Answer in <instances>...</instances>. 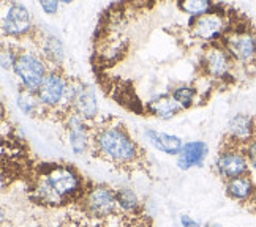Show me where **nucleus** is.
I'll list each match as a JSON object with an SVG mask.
<instances>
[{"instance_id": "nucleus-1", "label": "nucleus", "mask_w": 256, "mask_h": 227, "mask_svg": "<svg viewBox=\"0 0 256 227\" xmlns=\"http://www.w3.org/2000/svg\"><path fill=\"white\" fill-rule=\"evenodd\" d=\"M87 190L86 182L73 166L43 163L34 167L30 179L32 201L46 207L80 204Z\"/></svg>"}, {"instance_id": "nucleus-2", "label": "nucleus", "mask_w": 256, "mask_h": 227, "mask_svg": "<svg viewBox=\"0 0 256 227\" xmlns=\"http://www.w3.org/2000/svg\"><path fill=\"white\" fill-rule=\"evenodd\" d=\"M90 152L102 161L120 169H134L136 166H142V149L117 118H104L100 123H92Z\"/></svg>"}, {"instance_id": "nucleus-3", "label": "nucleus", "mask_w": 256, "mask_h": 227, "mask_svg": "<svg viewBox=\"0 0 256 227\" xmlns=\"http://www.w3.org/2000/svg\"><path fill=\"white\" fill-rule=\"evenodd\" d=\"M220 43L232 58L236 68H240L247 74L256 70V27L248 19L234 14Z\"/></svg>"}, {"instance_id": "nucleus-4", "label": "nucleus", "mask_w": 256, "mask_h": 227, "mask_svg": "<svg viewBox=\"0 0 256 227\" xmlns=\"http://www.w3.org/2000/svg\"><path fill=\"white\" fill-rule=\"evenodd\" d=\"M234 14L236 13L231 11L228 5L214 3V8L209 13L198 17H190L188 33L192 38L206 43V46L218 43L223 35L228 32Z\"/></svg>"}, {"instance_id": "nucleus-5", "label": "nucleus", "mask_w": 256, "mask_h": 227, "mask_svg": "<svg viewBox=\"0 0 256 227\" xmlns=\"http://www.w3.org/2000/svg\"><path fill=\"white\" fill-rule=\"evenodd\" d=\"M70 79L60 66L49 68L43 84L36 92L38 100H40L46 115L60 114L62 122L66 115H70V107H68V87H70Z\"/></svg>"}, {"instance_id": "nucleus-6", "label": "nucleus", "mask_w": 256, "mask_h": 227, "mask_svg": "<svg viewBox=\"0 0 256 227\" xmlns=\"http://www.w3.org/2000/svg\"><path fill=\"white\" fill-rule=\"evenodd\" d=\"M200 71L204 77L212 79L214 84L220 85L234 84L239 77L236 71V63L220 41L204 47L200 60Z\"/></svg>"}, {"instance_id": "nucleus-7", "label": "nucleus", "mask_w": 256, "mask_h": 227, "mask_svg": "<svg viewBox=\"0 0 256 227\" xmlns=\"http://www.w3.org/2000/svg\"><path fill=\"white\" fill-rule=\"evenodd\" d=\"M80 207L87 218L96 221H106L112 216L122 215L117 205L116 191L106 185H87Z\"/></svg>"}, {"instance_id": "nucleus-8", "label": "nucleus", "mask_w": 256, "mask_h": 227, "mask_svg": "<svg viewBox=\"0 0 256 227\" xmlns=\"http://www.w3.org/2000/svg\"><path fill=\"white\" fill-rule=\"evenodd\" d=\"M13 71L19 77V81H21L22 88L36 93L49 71V65H46L43 57L38 52L19 51L14 66H13Z\"/></svg>"}, {"instance_id": "nucleus-9", "label": "nucleus", "mask_w": 256, "mask_h": 227, "mask_svg": "<svg viewBox=\"0 0 256 227\" xmlns=\"http://www.w3.org/2000/svg\"><path fill=\"white\" fill-rule=\"evenodd\" d=\"M214 171L218 179H222L224 183L232 179L250 174V163L245 156L244 150L239 147L231 144H222V149L215 158Z\"/></svg>"}, {"instance_id": "nucleus-10", "label": "nucleus", "mask_w": 256, "mask_h": 227, "mask_svg": "<svg viewBox=\"0 0 256 227\" xmlns=\"http://www.w3.org/2000/svg\"><path fill=\"white\" fill-rule=\"evenodd\" d=\"M68 107L70 112L81 117L87 123H94L98 115V103L96 95L92 85L86 82L70 79L68 87Z\"/></svg>"}, {"instance_id": "nucleus-11", "label": "nucleus", "mask_w": 256, "mask_h": 227, "mask_svg": "<svg viewBox=\"0 0 256 227\" xmlns=\"http://www.w3.org/2000/svg\"><path fill=\"white\" fill-rule=\"evenodd\" d=\"M4 35L13 38H22L34 35V24L28 9L21 3H12L2 19Z\"/></svg>"}, {"instance_id": "nucleus-12", "label": "nucleus", "mask_w": 256, "mask_h": 227, "mask_svg": "<svg viewBox=\"0 0 256 227\" xmlns=\"http://www.w3.org/2000/svg\"><path fill=\"white\" fill-rule=\"evenodd\" d=\"M256 139V117L248 114L234 115L228 123V133L224 136V144H231L244 149Z\"/></svg>"}, {"instance_id": "nucleus-13", "label": "nucleus", "mask_w": 256, "mask_h": 227, "mask_svg": "<svg viewBox=\"0 0 256 227\" xmlns=\"http://www.w3.org/2000/svg\"><path fill=\"white\" fill-rule=\"evenodd\" d=\"M64 125L68 133L70 147L76 155H82L86 150H90V123H87L76 114H70L65 117Z\"/></svg>"}, {"instance_id": "nucleus-14", "label": "nucleus", "mask_w": 256, "mask_h": 227, "mask_svg": "<svg viewBox=\"0 0 256 227\" xmlns=\"http://www.w3.org/2000/svg\"><path fill=\"white\" fill-rule=\"evenodd\" d=\"M209 149L208 144L202 141H192L184 144L180 153L177 155V166L180 171H188L194 166H202L208 158Z\"/></svg>"}, {"instance_id": "nucleus-15", "label": "nucleus", "mask_w": 256, "mask_h": 227, "mask_svg": "<svg viewBox=\"0 0 256 227\" xmlns=\"http://www.w3.org/2000/svg\"><path fill=\"white\" fill-rule=\"evenodd\" d=\"M38 44V54L43 57V60L49 63V68L60 66L64 62V46L58 39L52 35H44L42 33L40 36H34Z\"/></svg>"}, {"instance_id": "nucleus-16", "label": "nucleus", "mask_w": 256, "mask_h": 227, "mask_svg": "<svg viewBox=\"0 0 256 227\" xmlns=\"http://www.w3.org/2000/svg\"><path fill=\"white\" fill-rule=\"evenodd\" d=\"M256 191V183L252 180V175H244L224 183V193L230 199L245 204L248 202Z\"/></svg>"}, {"instance_id": "nucleus-17", "label": "nucleus", "mask_w": 256, "mask_h": 227, "mask_svg": "<svg viewBox=\"0 0 256 227\" xmlns=\"http://www.w3.org/2000/svg\"><path fill=\"white\" fill-rule=\"evenodd\" d=\"M144 109L147 114H152L155 117L162 118V120H170L177 112H180V106L174 101V98L171 93H164L150 100L144 106Z\"/></svg>"}, {"instance_id": "nucleus-18", "label": "nucleus", "mask_w": 256, "mask_h": 227, "mask_svg": "<svg viewBox=\"0 0 256 227\" xmlns=\"http://www.w3.org/2000/svg\"><path fill=\"white\" fill-rule=\"evenodd\" d=\"M146 136L149 137L150 144L155 147L156 150H160L166 155H179L182 150V139L172 134H166L160 131H154V130H147Z\"/></svg>"}, {"instance_id": "nucleus-19", "label": "nucleus", "mask_w": 256, "mask_h": 227, "mask_svg": "<svg viewBox=\"0 0 256 227\" xmlns=\"http://www.w3.org/2000/svg\"><path fill=\"white\" fill-rule=\"evenodd\" d=\"M100 227H152V221L144 213L141 215H117L110 218V224H103Z\"/></svg>"}, {"instance_id": "nucleus-20", "label": "nucleus", "mask_w": 256, "mask_h": 227, "mask_svg": "<svg viewBox=\"0 0 256 227\" xmlns=\"http://www.w3.org/2000/svg\"><path fill=\"white\" fill-rule=\"evenodd\" d=\"M117 197V205H119V210L124 215H141L142 213V207L141 202L138 199V196L132 190H117L116 191Z\"/></svg>"}, {"instance_id": "nucleus-21", "label": "nucleus", "mask_w": 256, "mask_h": 227, "mask_svg": "<svg viewBox=\"0 0 256 227\" xmlns=\"http://www.w3.org/2000/svg\"><path fill=\"white\" fill-rule=\"evenodd\" d=\"M18 106H19V109H21L24 114H27L28 117H35L40 112L46 114L40 100H38L36 93L28 92V90H26V88H22L21 95H19V98H18Z\"/></svg>"}, {"instance_id": "nucleus-22", "label": "nucleus", "mask_w": 256, "mask_h": 227, "mask_svg": "<svg viewBox=\"0 0 256 227\" xmlns=\"http://www.w3.org/2000/svg\"><path fill=\"white\" fill-rule=\"evenodd\" d=\"M171 96L180 106V109H190L198 96V88L193 85H179L171 92Z\"/></svg>"}, {"instance_id": "nucleus-23", "label": "nucleus", "mask_w": 256, "mask_h": 227, "mask_svg": "<svg viewBox=\"0 0 256 227\" xmlns=\"http://www.w3.org/2000/svg\"><path fill=\"white\" fill-rule=\"evenodd\" d=\"M177 6H179L184 13L190 14L192 17H198V16L209 13L214 8V3L208 2V0H190V2H179Z\"/></svg>"}, {"instance_id": "nucleus-24", "label": "nucleus", "mask_w": 256, "mask_h": 227, "mask_svg": "<svg viewBox=\"0 0 256 227\" xmlns=\"http://www.w3.org/2000/svg\"><path fill=\"white\" fill-rule=\"evenodd\" d=\"M244 153L245 156H247V160L250 163V167H253V169H256V139L252 141L247 147H244Z\"/></svg>"}, {"instance_id": "nucleus-25", "label": "nucleus", "mask_w": 256, "mask_h": 227, "mask_svg": "<svg viewBox=\"0 0 256 227\" xmlns=\"http://www.w3.org/2000/svg\"><path fill=\"white\" fill-rule=\"evenodd\" d=\"M40 6L43 8V11L46 14H56L58 9V3L57 2H40Z\"/></svg>"}, {"instance_id": "nucleus-26", "label": "nucleus", "mask_w": 256, "mask_h": 227, "mask_svg": "<svg viewBox=\"0 0 256 227\" xmlns=\"http://www.w3.org/2000/svg\"><path fill=\"white\" fill-rule=\"evenodd\" d=\"M180 223H182V227H201L200 223L194 221L188 215H180Z\"/></svg>"}]
</instances>
